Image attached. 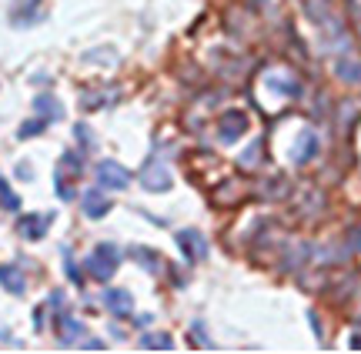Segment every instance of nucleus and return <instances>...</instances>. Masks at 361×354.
Here are the masks:
<instances>
[{"label":"nucleus","instance_id":"f257e3e1","mask_svg":"<svg viewBox=\"0 0 361 354\" xmlns=\"http://www.w3.org/2000/svg\"><path fill=\"white\" fill-rule=\"evenodd\" d=\"M117 264H121V248L117 244H111V241H104V244H97V248L90 251L87 258V274L94 277V281H111L117 271Z\"/></svg>","mask_w":361,"mask_h":354},{"label":"nucleus","instance_id":"f03ea898","mask_svg":"<svg viewBox=\"0 0 361 354\" xmlns=\"http://www.w3.org/2000/svg\"><path fill=\"white\" fill-rule=\"evenodd\" d=\"M97 184L104 191H124L130 184V171L124 164H117V160H101L97 164Z\"/></svg>","mask_w":361,"mask_h":354},{"label":"nucleus","instance_id":"7ed1b4c3","mask_svg":"<svg viewBox=\"0 0 361 354\" xmlns=\"http://www.w3.org/2000/svg\"><path fill=\"white\" fill-rule=\"evenodd\" d=\"M178 248L191 264H197V261H204L207 258V241H204V234H201V231H194V227L178 231Z\"/></svg>","mask_w":361,"mask_h":354},{"label":"nucleus","instance_id":"20e7f679","mask_svg":"<svg viewBox=\"0 0 361 354\" xmlns=\"http://www.w3.org/2000/svg\"><path fill=\"white\" fill-rule=\"evenodd\" d=\"M141 184L147 187V191H168L171 187V171L164 167V160H157V158H151L147 164L141 167Z\"/></svg>","mask_w":361,"mask_h":354},{"label":"nucleus","instance_id":"39448f33","mask_svg":"<svg viewBox=\"0 0 361 354\" xmlns=\"http://www.w3.org/2000/svg\"><path fill=\"white\" fill-rule=\"evenodd\" d=\"M245 131H247V114H245V110H228V114L221 118V124H218L221 144H231V141H238Z\"/></svg>","mask_w":361,"mask_h":354},{"label":"nucleus","instance_id":"423d86ee","mask_svg":"<svg viewBox=\"0 0 361 354\" xmlns=\"http://www.w3.org/2000/svg\"><path fill=\"white\" fill-rule=\"evenodd\" d=\"M54 224V214H24L20 221H17V231H20V237H27V241H40V237L47 234V227Z\"/></svg>","mask_w":361,"mask_h":354},{"label":"nucleus","instance_id":"0eeeda50","mask_svg":"<svg viewBox=\"0 0 361 354\" xmlns=\"http://www.w3.org/2000/svg\"><path fill=\"white\" fill-rule=\"evenodd\" d=\"M107 210H111V197L104 194V187H90L87 194H84V214H87L90 221H101Z\"/></svg>","mask_w":361,"mask_h":354},{"label":"nucleus","instance_id":"6e6552de","mask_svg":"<svg viewBox=\"0 0 361 354\" xmlns=\"http://www.w3.org/2000/svg\"><path fill=\"white\" fill-rule=\"evenodd\" d=\"M104 304L111 308V315L114 317H130L134 315V298H130L128 291H121V288L104 291Z\"/></svg>","mask_w":361,"mask_h":354},{"label":"nucleus","instance_id":"1a4fd4ad","mask_svg":"<svg viewBox=\"0 0 361 354\" xmlns=\"http://www.w3.org/2000/svg\"><path fill=\"white\" fill-rule=\"evenodd\" d=\"M40 17V0H13L11 20L17 27H30Z\"/></svg>","mask_w":361,"mask_h":354},{"label":"nucleus","instance_id":"9d476101","mask_svg":"<svg viewBox=\"0 0 361 354\" xmlns=\"http://www.w3.org/2000/svg\"><path fill=\"white\" fill-rule=\"evenodd\" d=\"M0 284L11 291V294H24L27 277H24V271H20L17 264H4V267H0Z\"/></svg>","mask_w":361,"mask_h":354},{"label":"nucleus","instance_id":"9b49d317","mask_svg":"<svg viewBox=\"0 0 361 354\" xmlns=\"http://www.w3.org/2000/svg\"><path fill=\"white\" fill-rule=\"evenodd\" d=\"M314 154H318V134L301 131V137H298V144H295V164H308Z\"/></svg>","mask_w":361,"mask_h":354},{"label":"nucleus","instance_id":"f8f14e48","mask_svg":"<svg viewBox=\"0 0 361 354\" xmlns=\"http://www.w3.org/2000/svg\"><path fill=\"white\" fill-rule=\"evenodd\" d=\"M34 110H37V118H44L47 124L64 118V107H61V101H57V97H51V94H40L37 101H34Z\"/></svg>","mask_w":361,"mask_h":354},{"label":"nucleus","instance_id":"ddd939ff","mask_svg":"<svg viewBox=\"0 0 361 354\" xmlns=\"http://www.w3.org/2000/svg\"><path fill=\"white\" fill-rule=\"evenodd\" d=\"M87 331H84V324H80L78 317H61L57 321V338H61V344H74V341H80Z\"/></svg>","mask_w":361,"mask_h":354},{"label":"nucleus","instance_id":"4468645a","mask_svg":"<svg viewBox=\"0 0 361 354\" xmlns=\"http://www.w3.org/2000/svg\"><path fill=\"white\" fill-rule=\"evenodd\" d=\"M141 348H147V351H171L174 341H171V334H164V331H151V334L141 338Z\"/></svg>","mask_w":361,"mask_h":354},{"label":"nucleus","instance_id":"2eb2a0df","mask_svg":"<svg viewBox=\"0 0 361 354\" xmlns=\"http://www.w3.org/2000/svg\"><path fill=\"white\" fill-rule=\"evenodd\" d=\"M335 70H338V77H345L348 84H361V64H358V61L341 57V61L335 64Z\"/></svg>","mask_w":361,"mask_h":354},{"label":"nucleus","instance_id":"dca6fc26","mask_svg":"<svg viewBox=\"0 0 361 354\" xmlns=\"http://www.w3.org/2000/svg\"><path fill=\"white\" fill-rule=\"evenodd\" d=\"M0 204H4L7 210H20V197L7 187V181H4V177H0Z\"/></svg>","mask_w":361,"mask_h":354},{"label":"nucleus","instance_id":"f3484780","mask_svg":"<svg viewBox=\"0 0 361 354\" xmlns=\"http://www.w3.org/2000/svg\"><path fill=\"white\" fill-rule=\"evenodd\" d=\"M130 258H134V261H144L147 271H157V264H161L154 251H147V248H130Z\"/></svg>","mask_w":361,"mask_h":354},{"label":"nucleus","instance_id":"a211bd4d","mask_svg":"<svg viewBox=\"0 0 361 354\" xmlns=\"http://www.w3.org/2000/svg\"><path fill=\"white\" fill-rule=\"evenodd\" d=\"M44 127H47V120H44V118H34V120H27V124H20L17 137H24V141H27V137H37Z\"/></svg>","mask_w":361,"mask_h":354},{"label":"nucleus","instance_id":"6ab92c4d","mask_svg":"<svg viewBox=\"0 0 361 354\" xmlns=\"http://www.w3.org/2000/svg\"><path fill=\"white\" fill-rule=\"evenodd\" d=\"M64 167H67V171H71V174H74V177H78V174L84 171V164H80V158H78V154H64Z\"/></svg>","mask_w":361,"mask_h":354},{"label":"nucleus","instance_id":"aec40b11","mask_svg":"<svg viewBox=\"0 0 361 354\" xmlns=\"http://www.w3.org/2000/svg\"><path fill=\"white\" fill-rule=\"evenodd\" d=\"M74 134H78V141H80V144H94V137H90V127H87V124H78V127H74Z\"/></svg>","mask_w":361,"mask_h":354},{"label":"nucleus","instance_id":"412c9836","mask_svg":"<svg viewBox=\"0 0 361 354\" xmlns=\"http://www.w3.org/2000/svg\"><path fill=\"white\" fill-rule=\"evenodd\" d=\"M191 334L197 338V341H204V348H214V344H211V338H207L204 331H201V324H191Z\"/></svg>","mask_w":361,"mask_h":354},{"label":"nucleus","instance_id":"4be33fe9","mask_svg":"<svg viewBox=\"0 0 361 354\" xmlns=\"http://www.w3.org/2000/svg\"><path fill=\"white\" fill-rule=\"evenodd\" d=\"M67 277H71L74 284H80V271H78V264L71 261V258H67Z\"/></svg>","mask_w":361,"mask_h":354},{"label":"nucleus","instance_id":"5701e85b","mask_svg":"<svg viewBox=\"0 0 361 354\" xmlns=\"http://www.w3.org/2000/svg\"><path fill=\"white\" fill-rule=\"evenodd\" d=\"M84 348H87V351H104L101 341H84Z\"/></svg>","mask_w":361,"mask_h":354}]
</instances>
